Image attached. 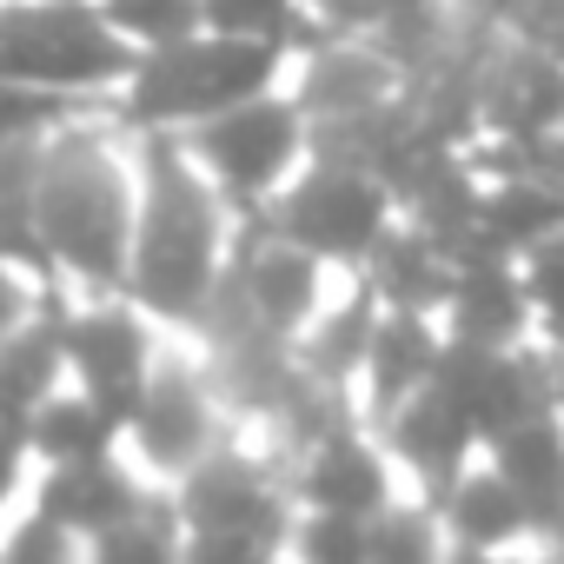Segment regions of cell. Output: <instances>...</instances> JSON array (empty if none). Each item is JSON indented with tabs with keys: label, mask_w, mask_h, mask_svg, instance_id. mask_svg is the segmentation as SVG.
<instances>
[{
	"label": "cell",
	"mask_w": 564,
	"mask_h": 564,
	"mask_svg": "<svg viewBox=\"0 0 564 564\" xmlns=\"http://www.w3.org/2000/svg\"><path fill=\"white\" fill-rule=\"evenodd\" d=\"M41 153H47V133L0 147V252L47 272V259H41Z\"/></svg>",
	"instance_id": "obj_21"
},
{
	"label": "cell",
	"mask_w": 564,
	"mask_h": 564,
	"mask_svg": "<svg viewBox=\"0 0 564 564\" xmlns=\"http://www.w3.org/2000/svg\"><path fill=\"white\" fill-rule=\"evenodd\" d=\"M133 47L100 0H0V80H28L61 100H113L133 74Z\"/></svg>",
	"instance_id": "obj_5"
},
{
	"label": "cell",
	"mask_w": 564,
	"mask_h": 564,
	"mask_svg": "<svg viewBox=\"0 0 564 564\" xmlns=\"http://www.w3.org/2000/svg\"><path fill=\"white\" fill-rule=\"evenodd\" d=\"M551 419H557V432H564V352H557V386H551Z\"/></svg>",
	"instance_id": "obj_33"
},
{
	"label": "cell",
	"mask_w": 564,
	"mask_h": 564,
	"mask_svg": "<svg viewBox=\"0 0 564 564\" xmlns=\"http://www.w3.org/2000/svg\"><path fill=\"white\" fill-rule=\"evenodd\" d=\"M213 34H239V41H272L286 54H306L313 41H326V28L313 21L306 0H199Z\"/></svg>",
	"instance_id": "obj_23"
},
{
	"label": "cell",
	"mask_w": 564,
	"mask_h": 564,
	"mask_svg": "<svg viewBox=\"0 0 564 564\" xmlns=\"http://www.w3.org/2000/svg\"><path fill=\"white\" fill-rule=\"evenodd\" d=\"M0 564H87V538L28 498L21 511L0 518Z\"/></svg>",
	"instance_id": "obj_26"
},
{
	"label": "cell",
	"mask_w": 564,
	"mask_h": 564,
	"mask_svg": "<svg viewBox=\"0 0 564 564\" xmlns=\"http://www.w3.org/2000/svg\"><path fill=\"white\" fill-rule=\"evenodd\" d=\"M452 8H458L465 21H478V28H498V34H511V28H518V14L531 8V0H452Z\"/></svg>",
	"instance_id": "obj_31"
},
{
	"label": "cell",
	"mask_w": 564,
	"mask_h": 564,
	"mask_svg": "<svg viewBox=\"0 0 564 564\" xmlns=\"http://www.w3.org/2000/svg\"><path fill=\"white\" fill-rule=\"evenodd\" d=\"M21 438H28L34 465H74V458L113 452V445H120V419H113L94 392H80V386L67 379V386H54V392L21 419Z\"/></svg>",
	"instance_id": "obj_19"
},
{
	"label": "cell",
	"mask_w": 564,
	"mask_h": 564,
	"mask_svg": "<svg viewBox=\"0 0 564 564\" xmlns=\"http://www.w3.org/2000/svg\"><path fill=\"white\" fill-rule=\"evenodd\" d=\"M557 160H564V133H557Z\"/></svg>",
	"instance_id": "obj_34"
},
{
	"label": "cell",
	"mask_w": 564,
	"mask_h": 564,
	"mask_svg": "<svg viewBox=\"0 0 564 564\" xmlns=\"http://www.w3.org/2000/svg\"><path fill=\"white\" fill-rule=\"evenodd\" d=\"M286 478H293V498H300V505H313V511H346V518H366V524H372L379 511H392L405 491H419V485L405 478V465L392 458L386 432L366 425L359 412H346V419L319 425L306 445H293Z\"/></svg>",
	"instance_id": "obj_10"
},
{
	"label": "cell",
	"mask_w": 564,
	"mask_h": 564,
	"mask_svg": "<svg viewBox=\"0 0 564 564\" xmlns=\"http://www.w3.org/2000/svg\"><path fill=\"white\" fill-rule=\"evenodd\" d=\"M140 498H153V491L133 478V465L120 458V445L113 452H94V458H74V465H41V478H34V505L47 518H61L67 531H80V538L107 531Z\"/></svg>",
	"instance_id": "obj_16"
},
{
	"label": "cell",
	"mask_w": 564,
	"mask_h": 564,
	"mask_svg": "<svg viewBox=\"0 0 564 564\" xmlns=\"http://www.w3.org/2000/svg\"><path fill=\"white\" fill-rule=\"evenodd\" d=\"M279 564H372V524L346 511L293 505L286 531H279Z\"/></svg>",
	"instance_id": "obj_24"
},
{
	"label": "cell",
	"mask_w": 564,
	"mask_h": 564,
	"mask_svg": "<svg viewBox=\"0 0 564 564\" xmlns=\"http://www.w3.org/2000/svg\"><path fill=\"white\" fill-rule=\"evenodd\" d=\"M286 87L313 127H339V120H366V113L392 107L405 94V74L372 34H326L306 54H293Z\"/></svg>",
	"instance_id": "obj_11"
},
{
	"label": "cell",
	"mask_w": 564,
	"mask_h": 564,
	"mask_svg": "<svg viewBox=\"0 0 564 564\" xmlns=\"http://www.w3.org/2000/svg\"><path fill=\"white\" fill-rule=\"evenodd\" d=\"M306 8H313V21L326 34H379L392 14L412 8V0H306Z\"/></svg>",
	"instance_id": "obj_29"
},
{
	"label": "cell",
	"mask_w": 564,
	"mask_h": 564,
	"mask_svg": "<svg viewBox=\"0 0 564 564\" xmlns=\"http://www.w3.org/2000/svg\"><path fill=\"white\" fill-rule=\"evenodd\" d=\"M113 34L133 47V54H166L193 34H206V8L199 0H100Z\"/></svg>",
	"instance_id": "obj_25"
},
{
	"label": "cell",
	"mask_w": 564,
	"mask_h": 564,
	"mask_svg": "<svg viewBox=\"0 0 564 564\" xmlns=\"http://www.w3.org/2000/svg\"><path fill=\"white\" fill-rule=\"evenodd\" d=\"M445 352H452V333L438 313H379V333H372L359 386H352V412L366 425H386L399 405H412L419 392L438 386Z\"/></svg>",
	"instance_id": "obj_12"
},
{
	"label": "cell",
	"mask_w": 564,
	"mask_h": 564,
	"mask_svg": "<svg viewBox=\"0 0 564 564\" xmlns=\"http://www.w3.org/2000/svg\"><path fill=\"white\" fill-rule=\"evenodd\" d=\"M140 213V133L107 107H74L41 153V259L67 300L120 293Z\"/></svg>",
	"instance_id": "obj_1"
},
{
	"label": "cell",
	"mask_w": 564,
	"mask_h": 564,
	"mask_svg": "<svg viewBox=\"0 0 564 564\" xmlns=\"http://www.w3.org/2000/svg\"><path fill=\"white\" fill-rule=\"evenodd\" d=\"M438 319H445V333L465 339V346H531V339H538V313H531V300H524L518 259H511V252H491V246L458 252L452 300H445Z\"/></svg>",
	"instance_id": "obj_15"
},
{
	"label": "cell",
	"mask_w": 564,
	"mask_h": 564,
	"mask_svg": "<svg viewBox=\"0 0 564 564\" xmlns=\"http://www.w3.org/2000/svg\"><path fill=\"white\" fill-rule=\"evenodd\" d=\"M485 133L524 140V147H557V133H564V61L505 34L485 54Z\"/></svg>",
	"instance_id": "obj_13"
},
{
	"label": "cell",
	"mask_w": 564,
	"mask_h": 564,
	"mask_svg": "<svg viewBox=\"0 0 564 564\" xmlns=\"http://www.w3.org/2000/svg\"><path fill=\"white\" fill-rule=\"evenodd\" d=\"M438 498V518H445V531H452V544L465 551V557H505V551H524V544H538V538H551L538 518H531V505L518 498V485L498 471V458L491 452H478L452 485H438L432 491Z\"/></svg>",
	"instance_id": "obj_14"
},
{
	"label": "cell",
	"mask_w": 564,
	"mask_h": 564,
	"mask_svg": "<svg viewBox=\"0 0 564 564\" xmlns=\"http://www.w3.org/2000/svg\"><path fill=\"white\" fill-rule=\"evenodd\" d=\"M485 564H564V551H557L551 538H538V544H524V551H505V557H485Z\"/></svg>",
	"instance_id": "obj_32"
},
{
	"label": "cell",
	"mask_w": 564,
	"mask_h": 564,
	"mask_svg": "<svg viewBox=\"0 0 564 564\" xmlns=\"http://www.w3.org/2000/svg\"><path fill=\"white\" fill-rule=\"evenodd\" d=\"M61 339H67V379L94 392L113 419H127L173 333L127 293H80L61 300Z\"/></svg>",
	"instance_id": "obj_9"
},
{
	"label": "cell",
	"mask_w": 564,
	"mask_h": 564,
	"mask_svg": "<svg viewBox=\"0 0 564 564\" xmlns=\"http://www.w3.org/2000/svg\"><path fill=\"white\" fill-rule=\"evenodd\" d=\"M452 272H458V252L438 246L425 226H412L399 213V226L379 239V252L359 265V279L372 286V300L386 313H445L452 300Z\"/></svg>",
	"instance_id": "obj_17"
},
{
	"label": "cell",
	"mask_w": 564,
	"mask_h": 564,
	"mask_svg": "<svg viewBox=\"0 0 564 564\" xmlns=\"http://www.w3.org/2000/svg\"><path fill=\"white\" fill-rule=\"evenodd\" d=\"M180 140L199 160V173L232 199L239 219H259L279 193H286V180L313 160V120L293 100V87L252 94V100L186 127Z\"/></svg>",
	"instance_id": "obj_6"
},
{
	"label": "cell",
	"mask_w": 564,
	"mask_h": 564,
	"mask_svg": "<svg viewBox=\"0 0 564 564\" xmlns=\"http://www.w3.org/2000/svg\"><path fill=\"white\" fill-rule=\"evenodd\" d=\"M518 279H524V300L538 313V339L564 346V232H551L531 252H518Z\"/></svg>",
	"instance_id": "obj_27"
},
{
	"label": "cell",
	"mask_w": 564,
	"mask_h": 564,
	"mask_svg": "<svg viewBox=\"0 0 564 564\" xmlns=\"http://www.w3.org/2000/svg\"><path fill=\"white\" fill-rule=\"evenodd\" d=\"M239 226L246 219L199 173L180 133H140V213L120 293L166 333H193L232 272Z\"/></svg>",
	"instance_id": "obj_2"
},
{
	"label": "cell",
	"mask_w": 564,
	"mask_h": 564,
	"mask_svg": "<svg viewBox=\"0 0 564 564\" xmlns=\"http://www.w3.org/2000/svg\"><path fill=\"white\" fill-rule=\"evenodd\" d=\"M346 279H352V272L326 265L319 252H306L300 239H286L279 226L246 219V226H239V246H232V272H226V286H219L213 306H226V313H239L246 326H259V333H272V339L293 346V339L339 300ZM213 306H206V313H213Z\"/></svg>",
	"instance_id": "obj_8"
},
{
	"label": "cell",
	"mask_w": 564,
	"mask_h": 564,
	"mask_svg": "<svg viewBox=\"0 0 564 564\" xmlns=\"http://www.w3.org/2000/svg\"><path fill=\"white\" fill-rule=\"evenodd\" d=\"M485 452L518 485V498L531 505V518L557 538V524H564V432H557V419L531 412V419L505 425L498 438H485Z\"/></svg>",
	"instance_id": "obj_18"
},
{
	"label": "cell",
	"mask_w": 564,
	"mask_h": 564,
	"mask_svg": "<svg viewBox=\"0 0 564 564\" xmlns=\"http://www.w3.org/2000/svg\"><path fill=\"white\" fill-rule=\"evenodd\" d=\"M232 432H239V419H232L206 352L186 333H173L147 392L120 419V458L133 465V478L147 491H180Z\"/></svg>",
	"instance_id": "obj_4"
},
{
	"label": "cell",
	"mask_w": 564,
	"mask_h": 564,
	"mask_svg": "<svg viewBox=\"0 0 564 564\" xmlns=\"http://www.w3.org/2000/svg\"><path fill=\"white\" fill-rule=\"evenodd\" d=\"M80 100H61V94H41L28 80H0V147H14V140H34L47 127H61Z\"/></svg>",
	"instance_id": "obj_28"
},
{
	"label": "cell",
	"mask_w": 564,
	"mask_h": 564,
	"mask_svg": "<svg viewBox=\"0 0 564 564\" xmlns=\"http://www.w3.org/2000/svg\"><path fill=\"white\" fill-rule=\"evenodd\" d=\"M293 54L272 47V41H239V34H193L166 54H140L133 74L113 87V113L133 133H186L252 94L286 87Z\"/></svg>",
	"instance_id": "obj_3"
},
{
	"label": "cell",
	"mask_w": 564,
	"mask_h": 564,
	"mask_svg": "<svg viewBox=\"0 0 564 564\" xmlns=\"http://www.w3.org/2000/svg\"><path fill=\"white\" fill-rule=\"evenodd\" d=\"M259 219L279 226L286 239H300L306 252H319L326 265L359 272V265L379 252V239L399 226V193H392L372 166L313 153V160L286 180V193H279Z\"/></svg>",
	"instance_id": "obj_7"
},
{
	"label": "cell",
	"mask_w": 564,
	"mask_h": 564,
	"mask_svg": "<svg viewBox=\"0 0 564 564\" xmlns=\"http://www.w3.org/2000/svg\"><path fill=\"white\" fill-rule=\"evenodd\" d=\"M458 544L438 518L432 491H405L392 511L372 518V564H452Z\"/></svg>",
	"instance_id": "obj_22"
},
{
	"label": "cell",
	"mask_w": 564,
	"mask_h": 564,
	"mask_svg": "<svg viewBox=\"0 0 564 564\" xmlns=\"http://www.w3.org/2000/svg\"><path fill=\"white\" fill-rule=\"evenodd\" d=\"M87 564H186V518L173 491L140 498L127 518L87 538Z\"/></svg>",
	"instance_id": "obj_20"
},
{
	"label": "cell",
	"mask_w": 564,
	"mask_h": 564,
	"mask_svg": "<svg viewBox=\"0 0 564 564\" xmlns=\"http://www.w3.org/2000/svg\"><path fill=\"white\" fill-rule=\"evenodd\" d=\"M511 41H524V47L564 61V0H531V8L518 14V28H511Z\"/></svg>",
	"instance_id": "obj_30"
}]
</instances>
